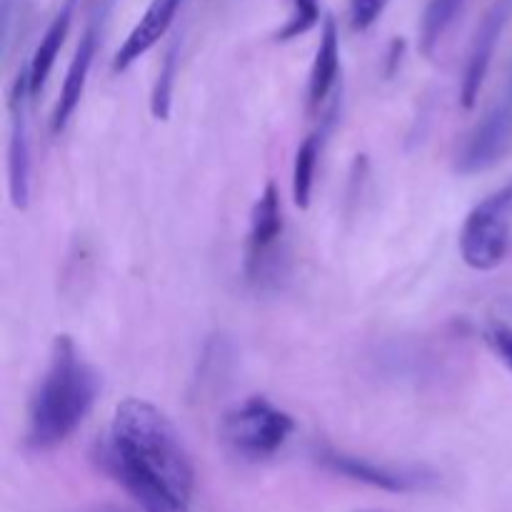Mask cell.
I'll use <instances>...</instances> for the list:
<instances>
[{"label": "cell", "instance_id": "16", "mask_svg": "<svg viewBox=\"0 0 512 512\" xmlns=\"http://www.w3.org/2000/svg\"><path fill=\"white\" fill-rule=\"evenodd\" d=\"M175 73H178V43L165 53L163 68H160L158 80L153 85V95H150V113H153L155 120H168L170 103H173Z\"/></svg>", "mask_w": 512, "mask_h": 512}, {"label": "cell", "instance_id": "8", "mask_svg": "<svg viewBox=\"0 0 512 512\" xmlns=\"http://www.w3.org/2000/svg\"><path fill=\"white\" fill-rule=\"evenodd\" d=\"M512 18V0H493L488 8V13L480 20L478 30L473 35V43H470L468 63H465L463 73V85H460V103L463 108H475L478 103V95L483 90L485 78L490 73V65H493L495 48L500 43V35H503L505 25Z\"/></svg>", "mask_w": 512, "mask_h": 512}, {"label": "cell", "instance_id": "20", "mask_svg": "<svg viewBox=\"0 0 512 512\" xmlns=\"http://www.w3.org/2000/svg\"><path fill=\"white\" fill-rule=\"evenodd\" d=\"M503 310H505V313L512 315V298H505L503 300Z\"/></svg>", "mask_w": 512, "mask_h": 512}, {"label": "cell", "instance_id": "5", "mask_svg": "<svg viewBox=\"0 0 512 512\" xmlns=\"http://www.w3.org/2000/svg\"><path fill=\"white\" fill-rule=\"evenodd\" d=\"M315 455H318V463H323L330 473L370 485V488L388 490V493H418V490H428L438 483V475L433 470L418 468V465L375 463V460L358 458V455L340 453L328 445H323Z\"/></svg>", "mask_w": 512, "mask_h": 512}, {"label": "cell", "instance_id": "13", "mask_svg": "<svg viewBox=\"0 0 512 512\" xmlns=\"http://www.w3.org/2000/svg\"><path fill=\"white\" fill-rule=\"evenodd\" d=\"M75 3H78V0H65V3L60 5V10L55 13V18L50 20V25L45 28V33H43V38H40L38 48H35L33 58H30L28 80H30V95H33V100L38 98L40 90H43L45 83H48L50 73H53L55 60H58L60 48H63L65 38H68L70 23H73Z\"/></svg>", "mask_w": 512, "mask_h": 512}, {"label": "cell", "instance_id": "1", "mask_svg": "<svg viewBox=\"0 0 512 512\" xmlns=\"http://www.w3.org/2000/svg\"><path fill=\"white\" fill-rule=\"evenodd\" d=\"M100 463L143 512H193L190 455L168 415L148 400L125 398L115 408Z\"/></svg>", "mask_w": 512, "mask_h": 512}, {"label": "cell", "instance_id": "12", "mask_svg": "<svg viewBox=\"0 0 512 512\" xmlns=\"http://www.w3.org/2000/svg\"><path fill=\"white\" fill-rule=\"evenodd\" d=\"M340 75V33L338 23H335L333 15L323 20V28H320V43L315 50V60L310 65V78H308V105L313 110H318L325 100L330 98V93L338 85Z\"/></svg>", "mask_w": 512, "mask_h": 512}, {"label": "cell", "instance_id": "9", "mask_svg": "<svg viewBox=\"0 0 512 512\" xmlns=\"http://www.w3.org/2000/svg\"><path fill=\"white\" fill-rule=\"evenodd\" d=\"M512 145V108L498 105L473 128L458 153L455 170L460 175H478L495 168Z\"/></svg>", "mask_w": 512, "mask_h": 512}, {"label": "cell", "instance_id": "4", "mask_svg": "<svg viewBox=\"0 0 512 512\" xmlns=\"http://www.w3.org/2000/svg\"><path fill=\"white\" fill-rule=\"evenodd\" d=\"M295 430L293 415L265 398H250L223 420V443L245 460H265L278 453Z\"/></svg>", "mask_w": 512, "mask_h": 512}, {"label": "cell", "instance_id": "10", "mask_svg": "<svg viewBox=\"0 0 512 512\" xmlns=\"http://www.w3.org/2000/svg\"><path fill=\"white\" fill-rule=\"evenodd\" d=\"M183 0H150L145 13L140 15L138 23L133 25V30L128 33V38L123 40V45L118 48L113 58V70L115 73H123L128 70L135 60L143 58L148 50H153L160 43L168 28L173 25L175 15H178Z\"/></svg>", "mask_w": 512, "mask_h": 512}, {"label": "cell", "instance_id": "14", "mask_svg": "<svg viewBox=\"0 0 512 512\" xmlns=\"http://www.w3.org/2000/svg\"><path fill=\"white\" fill-rule=\"evenodd\" d=\"M325 130H315L310 133L303 143L295 150L293 163V203L300 210L310 208V198H313V183H315V168H318L320 150H323Z\"/></svg>", "mask_w": 512, "mask_h": 512}, {"label": "cell", "instance_id": "15", "mask_svg": "<svg viewBox=\"0 0 512 512\" xmlns=\"http://www.w3.org/2000/svg\"><path fill=\"white\" fill-rule=\"evenodd\" d=\"M468 0H428L420 20V53L433 55Z\"/></svg>", "mask_w": 512, "mask_h": 512}, {"label": "cell", "instance_id": "19", "mask_svg": "<svg viewBox=\"0 0 512 512\" xmlns=\"http://www.w3.org/2000/svg\"><path fill=\"white\" fill-rule=\"evenodd\" d=\"M485 343L512 370V328L505 323H490L485 328Z\"/></svg>", "mask_w": 512, "mask_h": 512}, {"label": "cell", "instance_id": "6", "mask_svg": "<svg viewBox=\"0 0 512 512\" xmlns=\"http://www.w3.org/2000/svg\"><path fill=\"white\" fill-rule=\"evenodd\" d=\"M285 220L280 193L273 183L265 185L260 198L255 200L250 213L248 243H245V273L250 280H265L270 270L278 265V250L283 243Z\"/></svg>", "mask_w": 512, "mask_h": 512}, {"label": "cell", "instance_id": "17", "mask_svg": "<svg viewBox=\"0 0 512 512\" xmlns=\"http://www.w3.org/2000/svg\"><path fill=\"white\" fill-rule=\"evenodd\" d=\"M320 18L318 0H293V15L288 18V23L278 30V40H293L300 35L308 33L310 28H315Z\"/></svg>", "mask_w": 512, "mask_h": 512}, {"label": "cell", "instance_id": "3", "mask_svg": "<svg viewBox=\"0 0 512 512\" xmlns=\"http://www.w3.org/2000/svg\"><path fill=\"white\" fill-rule=\"evenodd\" d=\"M512 243V180L475 205L460 230V255L480 273L505 263Z\"/></svg>", "mask_w": 512, "mask_h": 512}, {"label": "cell", "instance_id": "2", "mask_svg": "<svg viewBox=\"0 0 512 512\" xmlns=\"http://www.w3.org/2000/svg\"><path fill=\"white\" fill-rule=\"evenodd\" d=\"M98 395V378L70 335H55L48 368L30 400L25 445L35 453L63 445L88 418Z\"/></svg>", "mask_w": 512, "mask_h": 512}, {"label": "cell", "instance_id": "21", "mask_svg": "<svg viewBox=\"0 0 512 512\" xmlns=\"http://www.w3.org/2000/svg\"><path fill=\"white\" fill-rule=\"evenodd\" d=\"M360 512H378V510H360Z\"/></svg>", "mask_w": 512, "mask_h": 512}, {"label": "cell", "instance_id": "18", "mask_svg": "<svg viewBox=\"0 0 512 512\" xmlns=\"http://www.w3.org/2000/svg\"><path fill=\"white\" fill-rule=\"evenodd\" d=\"M390 0H350V25L353 30H368L385 13Z\"/></svg>", "mask_w": 512, "mask_h": 512}, {"label": "cell", "instance_id": "11", "mask_svg": "<svg viewBox=\"0 0 512 512\" xmlns=\"http://www.w3.org/2000/svg\"><path fill=\"white\" fill-rule=\"evenodd\" d=\"M95 50H98V28L95 25H88V30L80 38L78 48H75L73 60L68 65V73H65L63 88H60L58 103H55L53 118H50V130L55 135L63 133L68 120L73 118L75 108L80 105V98L85 93V83H88L90 68H93Z\"/></svg>", "mask_w": 512, "mask_h": 512}, {"label": "cell", "instance_id": "7", "mask_svg": "<svg viewBox=\"0 0 512 512\" xmlns=\"http://www.w3.org/2000/svg\"><path fill=\"white\" fill-rule=\"evenodd\" d=\"M30 80L28 65H23L10 90V138H8V188L10 200L18 210L28 208L30 200V130H28V108H30Z\"/></svg>", "mask_w": 512, "mask_h": 512}]
</instances>
